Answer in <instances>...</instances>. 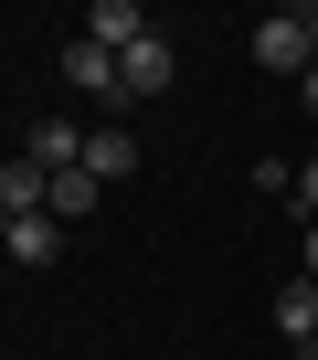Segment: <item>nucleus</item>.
<instances>
[{"label": "nucleus", "mask_w": 318, "mask_h": 360, "mask_svg": "<svg viewBox=\"0 0 318 360\" xmlns=\"http://www.w3.org/2000/svg\"><path fill=\"white\" fill-rule=\"evenodd\" d=\"M297 96H307V117H318V64H307V75H297Z\"/></svg>", "instance_id": "obj_11"}, {"label": "nucleus", "mask_w": 318, "mask_h": 360, "mask_svg": "<svg viewBox=\"0 0 318 360\" xmlns=\"http://www.w3.org/2000/svg\"><path fill=\"white\" fill-rule=\"evenodd\" d=\"M244 53H255L265 75H307V64H318V43H307V11H265V22L244 32Z\"/></svg>", "instance_id": "obj_1"}, {"label": "nucleus", "mask_w": 318, "mask_h": 360, "mask_svg": "<svg viewBox=\"0 0 318 360\" xmlns=\"http://www.w3.org/2000/svg\"><path fill=\"white\" fill-rule=\"evenodd\" d=\"M276 328L286 339H318V286H276Z\"/></svg>", "instance_id": "obj_9"}, {"label": "nucleus", "mask_w": 318, "mask_h": 360, "mask_svg": "<svg viewBox=\"0 0 318 360\" xmlns=\"http://www.w3.org/2000/svg\"><path fill=\"white\" fill-rule=\"evenodd\" d=\"M307 286H318V223H307Z\"/></svg>", "instance_id": "obj_12"}, {"label": "nucleus", "mask_w": 318, "mask_h": 360, "mask_svg": "<svg viewBox=\"0 0 318 360\" xmlns=\"http://www.w3.org/2000/svg\"><path fill=\"white\" fill-rule=\"evenodd\" d=\"M159 22L138 11V0H96V11H85V43H106V53H127V43H148Z\"/></svg>", "instance_id": "obj_4"}, {"label": "nucleus", "mask_w": 318, "mask_h": 360, "mask_svg": "<svg viewBox=\"0 0 318 360\" xmlns=\"http://www.w3.org/2000/svg\"><path fill=\"white\" fill-rule=\"evenodd\" d=\"M297 212H307V223H318V159H307V169H297Z\"/></svg>", "instance_id": "obj_10"}, {"label": "nucleus", "mask_w": 318, "mask_h": 360, "mask_svg": "<svg viewBox=\"0 0 318 360\" xmlns=\"http://www.w3.org/2000/svg\"><path fill=\"white\" fill-rule=\"evenodd\" d=\"M297 360H318V339H297Z\"/></svg>", "instance_id": "obj_13"}, {"label": "nucleus", "mask_w": 318, "mask_h": 360, "mask_svg": "<svg viewBox=\"0 0 318 360\" xmlns=\"http://www.w3.org/2000/svg\"><path fill=\"white\" fill-rule=\"evenodd\" d=\"M43 202H53V169H32V159H0V212L22 223V212H43Z\"/></svg>", "instance_id": "obj_6"}, {"label": "nucleus", "mask_w": 318, "mask_h": 360, "mask_svg": "<svg viewBox=\"0 0 318 360\" xmlns=\"http://www.w3.org/2000/svg\"><path fill=\"white\" fill-rule=\"evenodd\" d=\"M53 223H85V212H106V180L96 169H53V202H43Z\"/></svg>", "instance_id": "obj_7"}, {"label": "nucleus", "mask_w": 318, "mask_h": 360, "mask_svg": "<svg viewBox=\"0 0 318 360\" xmlns=\"http://www.w3.org/2000/svg\"><path fill=\"white\" fill-rule=\"evenodd\" d=\"M170 85H181V43L170 32H148V43L117 53V96H170Z\"/></svg>", "instance_id": "obj_2"}, {"label": "nucleus", "mask_w": 318, "mask_h": 360, "mask_svg": "<svg viewBox=\"0 0 318 360\" xmlns=\"http://www.w3.org/2000/svg\"><path fill=\"white\" fill-rule=\"evenodd\" d=\"M0 244H11V212H0Z\"/></svg>", "instance_id": "obj_14"}, {"label": "nucleus", "mask_w": 318, "mask_h": 360, "mask_svg": "<svg viewBox=\"0 0 318 360\" xmlns=\"http://www.w3.org/2000/svg\"><path fill=\"white\" fill-rule=\"evenodd\" d=\"M85 169L106 180V191H117V180H138V138H127L117 117H106V127H85Z\"/></svg>", "instance_id": "obj_5"}, {"label": "nucleus", "mask_w": 318, "mask_h": 360, "mask_svg": "<svg viewBox=\"0 0 318 360\" xmlns=\"http://www.w3.org/2000/svg\"><path fill=\"white\" fill-rule=\"evenodd\" d=\"M64 85H75V96H96V106H127V96H117V53H106V43H85V32L64 43Z\"/></svg>", "instance_id": "obj_3"}, {"label": "nucleus", "mask_w": 318, "mask_h": 360, "mask_svg": "<svg viewBox=\"0 0 318 360\" xmlns=\"http://www.w3.org/2000/svg\"><path fill=\"white\" fill-rule=\"evenodd\" d=\"M307 43H318V11H307Z\"/></svg>", "instance_id": "obj_15"}, {"label": "nucleus", "mask_w": 318, "mask_h": 360, "mask_svg": "<svg viewBox=\"0 0 318 360\" xmlns=\"http://www.w3.org/2000/svg\"><path fill=\"white\" fill-rule=\"evenodd\" d=\"M0 255H22V265H53V255H64V223H53V212H22Z\"/></svg>", "instance_id": "obj_8"}]
</instances>
